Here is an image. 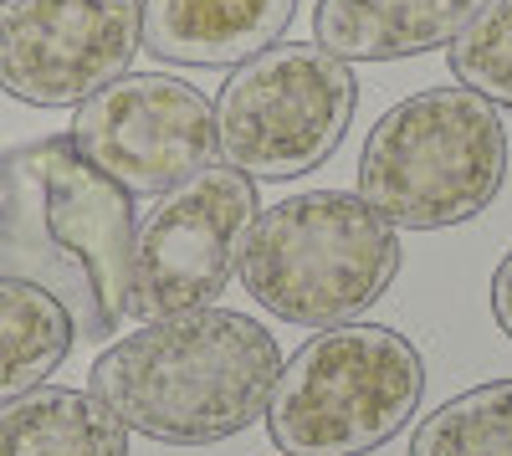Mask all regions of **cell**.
<instances>
[{"label": "cell", "instance_id": "cell-1", "mask_svg": "<svg viewBox=\"0 0 512 456\" xmlns=\"http://www.w3.org/2000/svg\"><path fill=\"white\" fill-rule=\"evenodd\" d=\"M134 195L47 134L0 154V277H26L72 313L77 339L108 344L134 298Z\"/></svg>", "mask_w": 512, "mask_h": 456}, {"label": "cell", "instance_id": "cell-2", "mask_svg": "<svg viewBox=\"0 0 512 456\" xmlns=\"http://www.w3.org/2000/svg\"><path fill=\"white\" fill-rule=\"evenodd\" d=\"M277 375L272 328L231 308H195L108 344L88 369V390L149 441L216 446L267 416Z\"/></svg>", "mask_w": 512, "mask_h": 456}, {"label": "cell", "instance_id": "cell-3", "mask_svg": "<svg viewBox=\"0 0 512 456\" xmlns=\"http://www.w3.org/2000/svg\"><path fill=\"white\" fill-rule=\"evenodd\" d=\"M400 277V236L364 195L303 190L256 216L241 282L272 318L297 328L359 323Z\"/></svg>", "mask_w": 512, "mask_h": 456}, {"label": "cell", "instance_id": "cell-4", "mask_svg": "<svg viewBox=\"0 0 512 456\" xmlns=\"http://www.w3.org/2000/svg\"><path fill=\"white\" fill-rule=\"evenodd\" d=\"M507 185V129L472 88H431L384 113L359 154V195L395 231L477 221Z\"/></svg>", "mask_w": 512, "mask_h": 456}, {"label": "cell", "instance_id": "cell-5", "mask_svg": "<svg viewBox=\"0 0 512 456\" xmlns=\"http://www.w3.org/2000/svg\"><path fill=\"white\" fill-rule=\"evenodd\" d=\"M420 395L425 359L405 334L338 323L282 364L262 421L282 456H364L410 426Z\"/></svg>", "mask_w": 512, "mask_h": 456}, {"label": "cell", "instance_id": "cell-6", "mask_svg": "<svg viewBox=\"0 0 512 456\" xmlns=\"http://www.w3.org/2000/svg\"><path fill=\"white\" fill-rule=\"evenodd\" d=\"M359 108L344 57L313 41H277L231 72L216 98V139L231 170L251 180H297L338 154Z\"/></svg>", "mask_w": 512, "mask_h": 456}, {"label": "cell", "instance_id": "cell-7", "mask_svg": "<svg viewBox=\"0 0 512 456\" xmlns=\"http://www.w3.org/2000/svg\"><path fill=\"white\" fill-rule=\"evenodd\" d=\"M72 149L128 195H169L205 175L221 154L216 103L169 72H123L67 129Z\"/></svg>", "mask_w": 512, "mask_h": 456}, {"label": "cell", "instance_id": "cell-8", "mask_svg": "<svg viewBox=\"0 0 512 456\" xmlns=\"http://www.w3.org/2000/svg\"><path fill=\"white\" fill-rule=\"evenodd\" d=\"M256 216H262L256 180L231 164H210L190 185L169 190L159 211H149V221L139 226L128 313L139 323H154L216 308V298L231 287V272H241Z\"/></svg>", "mask_w": 512, "mask_h": 456}, {"label": "cell", "instance_id": "cell-9", "mask_svg": "<svg viewBox=\"0 0 512 456\" xmlns=\"http://www.w3.org/2000/svg\"><path fill=\"white\" fill-rule=\"evenodd\" d=\"M144 52V0H0V93L88 103Z\"/></svg>", "mask_w": 512, "mask_h": 456}, {"label": "cell", "instance_id": "cell-10", "mask_svg": "<svg viewBox=\"0 0 512 456\" xmlns=\"http://www.w3.org/2000/svg\"><path fill=\"white\" fill-rule=\"evenodd\" d=\"M297 0H144V47L169 67H241L282 41Z\"/></svg>", "mask_w": 512, "mask_h": 456}, {"label": "cell", "instance_id": "cell-11", "mask_svg": "<svg viewBox=\"0 0 512 456\" xmlns=\"http://www.w3.org/2000/svg\"><path fill=\"white\" fill-rule=\"evenodd\" d=\"M487 0H318L313 36L344 62H395L451 47Z\"/></svg>", "mask_w": 512, "mask_h": 456}, {"label": "cell", "instance_id": "cell-12", "mask_svg": "<svg viewBox=\"0 0 512 456\" xmlns=\"http://www.w3.org/2000/svg\"><path fill=\"white\" fill-rule=\"evenodd\" d=\"M0 456H128V426L93 390L36 385L0 405Z\"/></svg>", "mask_w": 512, "mask_h": 456}, {"label": "cell", "instance_id": "cell-13", "mask_svg": "<svg viewBox=\"0 0 512 456\" xmlns=\"http://www.w3.org/2000/svg\"><path fill=\"white\" fill-rule=\"evenodd\" d=\"M77 339L72 313L26 277H0V405L47 385Z\"/></svg>", "mask_w": 512, "mask_h": 456}, {"label": "cell", "instance_id": "cell-14", "mask_svg": "<svg viewBox=\"0 0 512 456\" xmlns=\"http://www.w3.org/2000/svg\"><path fill=\"white\" fill-rule=\"evenodd\" d=\"M410 456H512V380H487L436 405L415 426Z\"/></svg>", "mask_w": 512, "mask_h": 456}, {"label": "cell", "instance_id": "cell-15", "mask_svg": "<svg viewBox=\"0 0 512 456\" xmlns=\"http://www.w3.org/2000/svg\"><path fill=\"white\" fill-rule=\"evenodd\" d=\"M451 72L461 88L512 108V0H487L451 41Z\"/></svg>", "mask_w": 512, "mask_h": 456}, {"label": "cell", "instance_id": "cell-16", "mask_svg": "<svg viewBox=\"0 0 512 456\" xmlns=\"http://www.w3.org/2000/svg\"><path fill=\"white\" fill-rule=\"evenodd\" d=\"M492 318H497V328L512 339V252L502 257V267L492 272Z\"/></svg>", "mask_w": 512, "mask_h": 456}]
</instances>
